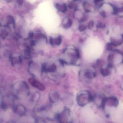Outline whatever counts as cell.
Segmentation results:
<instances>
[{
	"label": "cell",
	"instance_id": "obj_1",
	"mask_svg": "<svg viewBox=\"0 0 123 123\" xmlns=\"http://www.w3.org/2000/svg\"><path fill=\"white\" fill-rule=\"evenodd\" d=\"M63 55L64 57H66V58L60 60L63 65L64 64H76L80 59L79 51L76 47L72 45L67 47L64 49Z\"/></svg>",
	"mask_w": 123,
	"mask_h": 123
},
{
	"label": "cell",
	"instance_id": "obj_2",
	"mask_svg": "<svg viewBox=\"0 0 123 123\" xmlns=\"http://www.w3.org/2000/svg\"><path fill=\"white\" fill-rule=\"evenodd\" d=\"M123 64V53L118 50L111 51L108 57V64L111 68Z\"/></svg>",
	"mask_w": 123,
	"mask_h": 123
},
{
	"label": "cell",
	"instance_id": "obj_3",
	"mask_svg": "<svg viewBox=\"0 0 123 123\" xmlns=\"http://www.w3.org/2000/svg\"><path fill=\"white\" fill-rule=\"evenodd\" d=\"M93 96L88 90L80 91L77 95L76 100L77 104L80 107L86 106L92 102Z\"/></svg>",
	"mask_w": 123,
	"mask_h": 123
},
{
	"label": "cell",
	"instance_id": "obj_4",
	"mask_svg": "<svg viewBox=\"0 0 123 123\" xmlns=\"http://www.w3.org/2000/svg\"><path fill=\"white\" fill-rule=\"evenodd\" d=\"M13 89L19 98L28 96L30 93L28 85L24 81L17 82L13 85Z\"/></svg>",
	"mask_w": 123,
	"mask_h": 123
},
{
	"label": "cell",
	"instance_id": "obj_5",
	"mask_svg": "<svg viewBox=\"0 0 123 123\" xmlns=\"http://www.w3.org/2000/svg\"><path fill=\"white\" fill-rule=\"evenodd\" d=\"M79 76L81 79L86 81H90L95 78L97 76L95 68L92 67H86L80 71Z\"/></svg>",
	"mask_w": 123,
	"mask_h": 123
},
{
	"label": "cell",
	"instance_id": "obj_6",
	"mask_svg": "<svg viewBox=\"0 0 123 123\" xmlns=\"http://www.w3.org/2000/svg\"><path fill=\"white\" fill-rule=\"evenodd\" d=\"M57 118L59 123H71V116L69 109L65 108L60 113L57 115Z\"/></svg>",
	"mask_w": 123,
	"mask_h": 123
},
{
	"label": "cell",
	"instance_id": "obj_7",
	"mask_svg": "<svg viewBox=\"0 0 123 123\" xmlns=\"http://www.w3.org/2000/svg\"><path fill=\"white\" fill-rule=\"evenodd\" d=\"M106 97L102 93H97L93 96L92 102L94 104L99 108H104L105 100Z\"/></svg>",
	"mask_w": 123,
	"mask_h": 123
},
{
	"label": "cell",
	"instance_id": "obj_8",
	"mask_svg": "<svg viewBox=\"0 0 123 123\" xmlns=\"http://www.w3.org/2000/svg\"><path fill=\"white\" fill-rule=\"evenodd\" d=\"M119 104V101L117 98L113 96L112 97H106L105 100L104 108L105 107H116Z\"/></svg>",
	"mask_w": 123,
	"mask_h": 123
},
{
	"label": "cell",
	"instance_id": "obj_9",
	"mask_svg": "<svg viewBox=\"0 0 123 123\" xmlns=\"http://www.w3.org/2000/svg\"><path fill=\"white\" fill-rule=\"evenodd\" d=\"M29 70L31 74L33 76H37L36 74H40L43 73L42 70V66L41 67L39 66L37 64L34 63L33 62H30L29 65ZM39 76V75H38Z\"/></svg>",
	"mask_w": 123,
	"mask_h": 123
},
{
	"label": "cell",
	"instance_id": "obj_10",
	"mask_svg": "<svg viewBox=\"0 0 123 123\" xmlns=\"http://www.w3.org/2000/svg\"><path fill=\"white\" fill-rule=\"evenodd\" d=\"M57 69V66L53 63H45L42 65L43 72L54 73Z\"/></svg>",
	"mask_w": 123,
	"mask_h": 123
},
{
	"label": "cell",
	"instance_id": "obj_11",
	"mask_svg": "<svg viewBox=\"0 0 123 123\" xmlns=\"http://www.w3.org/2000/svg\"><path fill=\"white\" fill-rule=\"evenodd\" d=\"M28 81L29 84L32 86L39 90L44 91L45 89V87L44 85L35 78H29Z\"/></svg>",
	"mask_w": 123,
	"mask_h": 123
},
{
	"label": "cell",
	"instance_id": "obj_12",
	"mask_svg": "<svg viewBox=\"0 0 123 123\" xmlns=\"http://www.w3.org/2000/svg\"><path fill=\"white\" fill-rule=\"evenodd\" d=\"M110 44L113 46H119L123 43V35H119L112 37L110 38Z\"/></svg>",
	"mask_w": 123,
	"mask_h": 123
},
{
	"label": "cell",
	"instance_id": "obj_13",
	"mask_svg": "<svg viewBox=\"0 0 123 123\" xmlns=\"http://www.w3.org/2000/svg\"><path fill=\"white\" fill-rule=\"evenodd\" d=\"M13 111L17 115L23 116L26 113V109L22 105H19L14 107Z\"/></svg>",
	"mask_w": 123,
	"mask_h": 123
},
{
	"label": "cell",
	"instance_id": "obj_14",
	"mask_svg": "<svg viewBox=\"0 0 123 123\" xmlns=\"http://www.w3.org/2000/svg\"><path fill=\"white\" fill-rule=\"evenodd\" d=\"M49 42L52 46H58L62 42V38L60 35L50 37L49 39Z\"/></svg>",
	"mask_w": 123,
	"mask_h": 123
},
{
	"label": "cell",
	"instance_id": "obj_15",
	"mask_svg": "<svg viewBox=\"0 0 123 123\" xmlns=\"http://www.w3.org/2000/svg\"><path fill=\"white\" fill-rule=\"evenodd\" d=\"M10 60L11 64L14 66L20 65L22 63L21 58L19 55H11L10 56Z\"/></svg>",
	"mask_w": 123,
	"mask_h": 123
},
{
	"label": "cell",
	"instance_id": "obj_16",
	"mask_svg": "<svg viewBox=\"0 0 123 123\" xmlns=\"http://www.w3.org/2000/svg\"><path fill=\"white\" fill-rule=\"evenodd\" d=\"M49 98L51 102L53 103H56L59 100L60 95L56 91L52 90L49 94Z\"/></svg>",
	"mask_w": 123,
	"mask_h": 123
},
{
	"label": "cell",
	"instance_id": "obj_17",
	"mask_svg": "<svg viewBox=\"0 0 123 123\" xmlns=\"http://www.w3.org/2000/svg\"><path fill=\"white\" fill-rule=\"evenodd\" d=\"M112 68L111 67L108 66V64L106 67H101L100 69V73L103 76L106 77L109 76L111 73V69Z\"/></svg>",
	"mask_w": 123,
	"mask_h": 123
},
{
	"label": "cell",
	"instance_id": "obj_18",
	"mask_svg": "<svg viewBox=\"0 0 123 123\" xmlns=\"http://www.w3.org/2000/svg\"><path fill=\"white\" fill-rule=\"evenodd\" d=\"M72 24V21L69 18H65L63 20V27L65 29H69L71 27Z\"/></svg>",
	"mask_w": 123,
	"mask_h": 123
},
{
	"label": "cell",
	"instance_id": "obj_19",
	"mask_svg": "<svg viewBox=\"0 0 123 123\" xmlns=\"http://www.w3.org/2000/svg\"><path fill=\"white\" fill-rule=\"evenodd\" d=\"M55 7L59 11L63 13H65L67 11V6L65 4H61L56 3L55 4Z\"/></svg>",
	"mask_w": 123,
	"mask_h": 123
},
{
	"label": "cell",
	"instance_id": "obj_20",
	"mask_svg": "<svg viewBox=\"0 0 123 123\" xmlns=\"http://www.w3.org/2000/svg\"><path fill=\"white\" fill-rule=\"evenodd\" d=\"M40 94L38 92H34L31 96V99L32 102L34 103H37L39 101L40 98Z\"/></svg>",
	"mask_w": 123,
	"mask_h": 123
},
{
	"label": "cell",
	"instance_id": "obj_21",
	"mask_svg": "<svg viewBox=\"0 0 123 123\" xmlns=\"http://www.w3.org/2000/svg\"><path fill=\"white\" fill-rule=\"evenodd\" d=\"M31 55V49L30 47H27L25 48L24 52V57L26 59L30 58Z\"/></svg>",
	"mask_w": 123,
	"mask_h": 123
},
{
	"label": "cell",
	"instance_id": "obj_22",
	"mask_svg": "<svg viewBox=\"0 0 123 123\" xmlns=\"http://www.w3.org/2000/svg\"><path fill=\"white\" fill-rule=\"evenodd\" d=\"M103 8L105 11L110 12L113 10L115 11L114 8L111 5L108 4H105L102 5Z\"/></svg>",
	"mask_w": 123,
	"mask_h": 123
},
{
	"label": "cell",
	"instance_id": "obj_23",
	"mask_svg": "<svg viewBox=\"0 0 123 123\" xmlns=\"http://www.w3.org/2000/svg\"><path fill=\"white\" fill-rule=\"evenodd\" d=\"M7 25L12 24L13 26H15V21L13 17L12 16H9L7 18Z\"/></svg>",
	"mask_w": 123,
	"mask_h": 123
},
{
	"label": "cell",
	"instance_id": "obj_24",
	"mask_svg": "<svg viewBox=\"0 0 123 123\" xmlns=\"http://www.w3.org/2000/svg\"><path fill=\"white\" fill-rule=\"evenodd\" d=\"M83 6H84V9L85 11H87V12H91V9L90 8L91 5L87 3V2H84L83 3Z\"/></svg>",
	"mask_w": 123,
	"mask_h": 123
},
{
	"label": "cell",
	"instance_id": "obj_25",
	"mask_svg": "<svg viewBox=\"0 0 123 123\" xmlns=\"http://www.w3.org/2000/svg\"><path fill=\"white\" fill-rule=\"evenodd\" d=\"M8 32L6 30H3L2 31H1L0 35L1 37H2L3 39L6 37L8 36Z\"/></svg>",
	"mask_w": 123,
	"mask_h": 123
},
{
	"label": "cell",
	"instance_id": "obj_26",
	"mask_svg": "<svg viewBox=\"0 0 123 123\" xmlns=\"http://www.w3.org/2000/svg\"><path fill=\"white\" fill-rule=\"evenodd\" d=\"M87 26L84 25H81L79 26L78 29L80 31H83L86 29Z\"/></svg>",
	"mask_w": 123,
	"mask_h": 123
},
{
	"label": "cell",
	"instance_id": "obj_27",
	"mask_svg": "<svg viewBox=\"0 0 123 123\" xmlns=\"http://www.w3.org/2000/svg\"><path fill=\"white\" fill-rule=\"evenodd\" d=\"M94 22L92 21H91L88 24V27L91 29H92L94 27Z\"/></svg>",
	"mask_w": 123,
	"mask_h": 123
},
{
	"label": "cell",
	"instance_id": "obj_28",
	"mask_svg": "<svg viewBox=\"0 0 123 123\" xmlns=\"http://www.w3.org/2000/svg\"><path fill=\"white\" fill-rule=\"evenodd\" d=\"M105 27V25L104 24V23H99V24H97V28H103Z\"/></svg>",
	"mask_w": 123,
	"mask_h": 123
},
{
	"label": "cell",
	"instance_id": "obj_29",
	"mask_svg": "<svg viewBox=\"0 0 123 123\" xmlns=\"http://www.w3.org/2000/svg\"><path fill=\"white\" fill-rule=\"evenodd\" d=\"M76 6V5L73 3H70L68 5L69 8L70 9L75 8Z\"/></svg>",
	"mask_w": 123,
	"mask_h": 123
},
{
	"label": "cell",
	"instance_id": "obj_30",
	"mask_svg": "<svg viewBox=\"0 0 123 123\" xmlns=\"http://www.w3.org/2000/svg\"><path fill=\"white\" fill-rule=\"evenodd\" d=\"M23 0H17V2L19 5H21L23 3Z\"/></svg>",
	"mask_w": 123,
	"mask_h": 123
},
{
	"label": "cell",
	"instance_id": "obj_31",
	"mask_svg": "<svg viewBox=\"0 0 123 123\" xmlns=\"http://www.w3.org/2000/svg\"><path fill=\"white\" fill-rule=\"evenodd\" d=\"M121 89L123 91V83H122V84L121 85Z\"/></svg>",
	"mask_w": 123,
	"mask_h": 123
},
{
	"label": "cell",
	"instance_id": "obj_32",
	"mask_svg": "<svg viewBox=\"0 0 123 123\" xmlns=\"http://www.w3.org/2000/svg\"><path fill=\"white\" fill-rule=\"evenodd\" d=\"M6 123H13L12 121H8V122H7Z\"/></svg>",
	"mask_w": 123,
	"mask_h": 123
},
{
	"label": "cell",
	"instance_id": "obj_33",
	"mask_svg": "<svg viewBox=\"0 0 123 123\" xmlns=\"http://www.w3.org/2000/svg\"><path fill=\"white\" fill-rule=\"evenodd\" d=\"M97 2H100V1H102L103 0H96Z\"/></svg>",
	"mask_w": 123,
	"mask_h": 123
},
{
	"label": "cell",
	"instance_id": "obj_34",
	"mask_svg": "<svg viewBox=\"0 0 123 123\" xmlns=\"http://www.w3.org/2000/svg\"></svg>",
	"mask_w": 123,
	"mask_h": 123
}]
</instances>
